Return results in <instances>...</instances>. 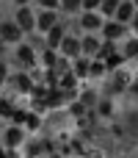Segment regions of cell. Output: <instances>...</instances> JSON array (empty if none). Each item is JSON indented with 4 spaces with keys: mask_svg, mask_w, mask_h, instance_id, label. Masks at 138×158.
Instances as JSON below:
<instances>
[{
    "mask_svg": "<svg viewBox=\"0 0 138 158\" xmlns=\"http://www.w3.org/2000/svg\"><path fill=\"white\" fill-rule=\"evenodd\" d=\"M75 19H77V31H80V33H100L108 17H105L102 11H97V8H86V11H80Z\"/></svg>",
    "mask_w": 138,
    "mask_h": 158,
    "instance_id": "cell-1",
    "label": "cell"
},
{
    "mask_svg": "<svg viewBox=\"0 0 138 158\" xmlns=\"http://www.w3.org/2000/svg\"><path fill=\"white\" fill-rule=\"evenodd\" d=\"M25 39H28V33L22 31V25H19L14 17L0 19V42H3V44L17 47V44H19V42H25Z\"/></svg>",
    "mask_w": 138,
    "mask_h": 158,
    "instance_id": "cell-2",
    "label": "cell"
},
{
    "mask_svg": "<svg viewBox=\"0 0 138 158\" xmlns=\"http://www.w3.org/2000/svg\"><path fill=\"white\" fill-rule=\"evenodd\" d=\"M25 142H28V128L25 125H17V122H8L6 128H3V147L6 150H22L25 147Z\"/></svg>",
    "mask_w": 138,
    "mask_h": 158,
    "instance_id": "cell-3",
    "label": "cell"
},
{
    "mask_svg": "<svg viewBox=\"0 0 138 158\" xmlns=\"http://www.w3.org/2000/svg\"><path fill=\"white\" fill-rule=\"evenodd\" d=\"M14 61L19 64V69H33V67H39V50L30 42H19L14 47Z\"/></svg>",
    "mask_w": 138,
    "mask_h": 158,
    "instance_id": "cell-4",
    "label": "cell"
},
{
    "mask_svg": "<svg viewBox=\"0 0 138 158\" xmlns=\"http://www.w3.org/2000/svg\"><path fill=\"white\" fill-rule=\"evenodd\" d=\"M61 19H64V14H61L58 8H36V33L44 36V33L53 31Z\"/></svg>",
    "mask_w": 138,
    "mask_h": 158,
    "instance_id": "cell-5",
    "label": "cell"
},
{
    "mask_svg": "<svg viewBox=\"0 0 138 158\" xmlns=\"http://www.w3.org/2000/svg\"><path fill=\"white\" fill-rule=\"evenodd\" d=\"M100 33H102L105 42H124L130 36V25L122 22V19H116V17H111V19H105V25H102Z\"/></svg>",
    "mask_w": 138,
    "mask_h": 158,
    "instance_id": "cell-6",
    "label": "cell"
},
{
    "mask_svg": "<svg viewBox=\"0 0 138 158\" xmlns=\"http://www.w3.org/2000/svg\"><path fill=\"white\" fill-rule=\"evenodd\" d=\"M11 17L22 25V31H25L28 36L36 33V6H33V3H30V6H14Z\"/></svg>",
    "mask_w": 138,
    "mask_h": 158,
    "instance_id": "cell-7",
    "label": "cell"
},
{
    "mask_svg": "<svg viewBox=\"0 0 138 158\" xmlns=\"http://www.w3.org/2000/svg\"><path fill=\"white\" fill-rule=\"evenodd\" d=\"M58 53H61L64 58H69V61H75L77 56H83V33H75V31H69V33L64 36V42H61Z\"/></svg>",
    "mask_w": 138,
    "mask_h": 158,
    "instance_id": "cell-8",
    "label": "cell"
},
{
    "mask_svg": "<svg viewBox=\"0 0 138 158\" xmlns=\"http://www.w3.org/2000/svg\"><path fill=\"white\" fill-rule=\"evenodd\" d=\"M66 33H69V22H66V19H61V22H58V25H55L53 31H47V33L41 36V42H44L47 47H55V50H58Z\"/></svg>",
    "mask_w": 138,
    "mask_h": 158,
    "instance_id": "cell-9",
    "label": "cell"
},
{
    "mask_svg": "<svg viewBox=\"0 0 138 158\" xmlns=\"http://www.w3.org/2000/svg\"><path fill=\"white\" fill-rule=\"evenodd\" d=\"M102 33H83V56L89 58H97L100 50H102Z\"/></svg>",
    "mask_w": 138,
    "mask_h": 158,
    "instance_id": "cell-10",
    "label": "cell"
},
{
    "mask_svg": "<svg viewBox=\"0 0 138 158\" xmlns=\"http://www.w3.org/2000/svg\"><path fill=\"white\" fill-rule=\"evenodd\" d=\"M89 69H91V58L89 56H77L72 61V72L80 78V81H89Z\"/></svg>",
    "mask_w": 138,
    "mask_h": 158,
    "instance_id": "cell-11",
    "label": "cell"
},
{
    "mask_svg": "<svg viewBox=\"0 0 138 158\" xmlns=\"http://www.w3.org/2000/svg\"><path fill=\"white\" fill-rule=\"evenodd\" d=\"M122 53H124L127 61H133V64L138 61V36H136V33H130V36L122 42Z\"/></svg>",
    "mask_w": 138,
    "mask_h": 158,
    "instance_id": "cell-12",
    "label": "cell"
},
{
    "mask_svg": "<svg viewBox=\"0 0 138 158\" xmlns=\"http://www.w3.org/2000/svg\"><path fill=\"white\" fill-rule=\"evenodd\" d=\"M105 75H111L108 64L102 58H91V69H89V81H102Z\"/></svg>",
    "mask_w": 138,
    "mask_h": 158,
    "instance_id": "cell-13",
    "label": "cell"
},
{
    "mask_svg": "<svg viewBox=\"0 0 138 158\" xmlns=\"http://www.w3.org/2000/svg\"><path fill=\"white\" fill-rule=\"evenodd\" d=\"M138 14V8H136V3L133 0H122V6H119V11H116V19H122V22H133V17Z\"/></svg>",
    "mask_w": 138,
    "mask_h": 158,
    "instance_id": "cell-14",
    "label": "cell"
},
{
    "mask_svg": "<svg viewBox=\"0 0 138 158\" xmlns=\"http://www.w3.org/2000/svg\"><path fill=\"white\" fill-rule=\"evenodd\" d=\"M83 11V0H61V14L64 17H77Z\"/></svg>",
    "mask_w": 138,
    "mask_h": 158,
    "instance_id": "cell-15",
    "label": "cell"
},
{
    "mask_svg": "<svg viewBox=\"0 0 138 158\" xmlns=\"http://www.w3.org/2000/svg\"><path fill=\"white\" fill-rule=\"evenodd\" d=\"M119 6H122V0H102V6H100V11L111 19V17H116V11H119Z\"/></svg>",
    "mask_w": 138,
    "mask_h": 158,
    "instance_id": "cell-16",
    "label": "cell"
},
{
    "mask_svg": "<svg viewBox=\"0 0 138 158\" xmlns=\"http://www.w3.org/2000/svg\"><path fill=\"white\" fill-rule=\"evenodd\" d=\"M97 114H100V117H111V114H113V100L100 97V100H97Z\"/></svg>",
    "mask_w": 138,
    "mask_h": 158,
    "instance_id": "cell-17",
    "label": "cell"
},
{
    "mask_svg": "<svg viewBox=\"0 0 138 158\" xmlns=\"http://www.w3.org/2000/svg\"><path fill=\"white\" fill-rule=\"evenodd\" d=\"M39 119H41V117H39L36 111H30V114H28V122H25V128H28V133H33V131H39V125H41Z\"/></svg>",
    "mask_w": 138,
    "mask_h": 158,
    "instance_id": "cell-18",
    "label": "cell"
},
{
    "mask_svg": "<svg viewBox=\"0 0 138 158\" xmlns=\"http://www.w3.org/2000/svg\"><path fill=\"white\" fill-rule=\"evenodd\" d=\"M36 8H58L61 11V0H33Z\"/></svg>",
    "mask_w": 138,
    "mask_h": 158,
    "instance_id": "cell-19",
    "label": "cell"
},
{
    "mask_svg": "<svg viewBox=\"0 0 138 158\" xmlns=\"http://www.w3.org/2000/svg\"><path fill=\"white\" fill-rule=\"evenodd\" d=\"M83 158H105V153H102L100 147H89V150L83 153Z\"/></svg>",
    "mask_w": 138,
    "mask_h": 158,
    "instance_id": "cell-20",
    "label": "cell"
},
{
    "mask_svg": "<svg viewBox=\"0 0 138 158\" xmlns=\"http://www.w3.org/2000/svg\"><path fill=\"white\" fill-rule=\"evenodd\" d=\"M100 6H102V0H83V11L86 8H97L100 11Z\"/></svg>",
    "mask_w": 138,
    "mask_h": 158,
    "instance_id": "cell-21",
    "label": "cell"
},
{
    "mask_svg": "<svg viewBox=\"0 0 138 158\" xmlns=\"http://www.w3.org/2000/svg\"><path fill=\"white\" fill-rule=\"evenodd\" d=\"M130 33H136V36H138V14L133 17V22H130Z\"/></svg>",
    "mask_w": 138,
    "mask_h": 158,
    "instance_id": "cell-22",
    "label": "cell"
},
{
    "mask_svg": "<svg viewBox=\"0 0 138 158\" xmlns=\"http://www.w3.org/2000/svg\"><path fill=\"white\" fill-rule=\"evenodd\" d=\"M8 3H11V6H30L33 0H8Z\"/></svg>",
    "mask_w": 138,
    "mask_h": 158,
    "instance_id": "cell-23",
    "label": "cell"
},
{
    "mask_svg": "<svg viewBox=\"0 0 138 158\" xmlns=\"http://www.w3.org/2000/svg\"><path fill=\"white\" fill-rule=\"evenodd\" d=\"M133 3H136V8H138V0H133Z\"/></svg>",
    "mask_w": 138,
    "mask_h": 158,
    "instance_id": "cell-24",
    "label": "cell"
}]
</instances>
